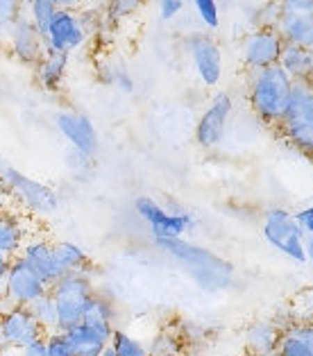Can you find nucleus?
I'll list each match as a JSON object with an SVG mask.
<instances>
[{
	"instance_id": "obj_1",
	"label": "nucleus",
	"mask_w": 313,
	"mask_h": 356,
	"mask_svg": "<svg viewBox=\"0 0 313 356\" xmlns=\"http://www.w3.org/2000/svg\"><path fill=\"white\" fill-rule=\"evenodd\" d=\"M154 245L166 257H170L175 264L184 268L191 275V280L202 291H209V293L225 291V289H230L234 282L232 266L202 245H195V243H191L186 238L154 241Z\"/></svg>"
},
{
	"instance_id": "obj_2",
	"label": "nucleus",
	"mask_w": 313,
	"mask_h": 356,
	"mask_svg": "<svg viewBox=\"0 0 313 356\" xmlns=\"http://www.w3.org/2000/svg\"><path fill=\"white\" fill-rule=\"evenodd\" d=\"M0 197H7L19 211L48 218L62 209V197L46 181L25 175L23 170L0 159Z\"/></svg>"
},
{
	"instance_id": "obj_3",
	"label": "nucleus",
	"mask_w": 313,
	"mask_h": 356,
	"mask_svg": "<svg viewBox=\"0 0 313 356\" xmlns=\"http://www.w3.org/2000/svg\"><path fill=\"white\" fill-rule=\"evenodd\" d=\"M291 91H293V80L277 64L261 68V71H250L248 77L250 109L268 127H277L282 123L284 111L291 100Z\"/></svg>"
},
{
	"instance_id": "obj_4",
	"label": "nucleus",
	"mask_w": 313,
	"mask_h": 356,
	"mask_svg": "<svg viewBox=\"0 0 313 356\" xmlns=\"http://www.w3.org/2000/svg\"><path fill=\"white\" fill-rule=\"evenodd\" d=\"M277 132L295 152L313 159V80L293 82L289 107Z\"/></svg>"
},
{
	"instance_id": "obj_5",
	"label": "nucleus",
	"mask_w": 313,
	"mask_h": 356,
	"mask_svg": "<svg viewBox=\"0 0 313 356\" xmlns=\"http://www.w3.org/2000/svg\"><path fill=\"white\" fill-rule=\"evenodd\" d=\"M50 298L57 311V332H68L82 323V314L89 298L95 293V286L86 270L66 273L55 284H50Z\"/></svg>"
},
{
	"instance_id": "obj_6",
	"label": "nucleus",
	"mask_w": 313,
	"mask_h": 356,
	"mask_svg": "<svg viewBox=\"0 0 313 356\" xmlns=\"http://www.w3.org/2000/svg\"><path fill=\"white\" fill-rule=\"evenodd\" d=\"M261 234L264 241L275 252H280L293 264H304V241L307 234L302 232L295 213L284 207H271L261 218Z\"/></svg>"
},
{
	"instance_id": "obj_7",
	"label": "nucleus",
	"mask_w": 313,
	"mask_h": 356,
	"mask_svg": "<svg viewBox=\"0 0 313 356\" xmlns=\"http://www.w3.org/2000/svg\"><path fill=\"white\" fill-rule=\"evenodd\" d=\"M134 211L150 229L154 241L186 238L195 229V218L184 209H166L150 195L134 200Z\"/></svg>"
},
{
	"instance_id": "obj_8",
	"label": "nucleus",
	"mask_w": 313,
	"mask_h": 356,
	"mask_svg": "<svg viewBox=\"0 0 313 356\" xmlns=\"http://www.w3.org/2000/svg\"><path fill=\"white\" fill-rule=\"evenodd\" d=\"M184 53L191 66L198 75V80L207 89L218 86L225 73L223 48L209 32H191L184 37Z\"/></svg>"
},
{
	"instance_id": "obj_9",
	"label": "nucleus",
	"mask_w": 313,
	"mask_h": 356,
	"mask_svg": "<svg viewBox=\"0 0 313 356\" xmlns=\"http://www.w3.org/2000/svg\"><path fill=\"white\" fill-rule=\"evenodd\" d=\"M50 286L23 261L21 257H14L10 261L5 284L0 289V309L5 307H30V304L48 293Z\"/></svg>"
},
{
	"instance_id": "obj_10",
	"label": "nucleus",
	"mask_w": 313,
	"mask_h": 356,
	"mask_svg": "<svg viewBox=\"0 0 313 356\" xmlns=\"http://www.w3.org/2000/svg\"><path fill=\"white\" fill-rule=\"evenodd\" d=\"M234 114V100L227 91H218L209 100V105L200 114L195 123V143L202 150H214L218 147L225 136H227L230 120Z\"/></svg>"
},
{
	"instance_id": "obj_11",
	"label": "nucleus",
	"mask_w": 313,
	"mask_h": 356,
	"mask_svg": "<svg viewBox=\"0 0 313 356\" xmlns=\"http://www.w3.org/2000/svg\"><path fill=\"white\" fill-rule=\"evenodd\" d=\"M91 41L89 32H86L84 23L77 12H66L59 10L52 21L48 23L46 32H43V43H46V50L52 53H62L71 57L73 53H80V50Z\"/></svg>"
},
{
	"instance_id": "obj_12",
	"label": "nucleus",
	"mask_w": 313,
	"mask_h": 356,
	"mask_svg": "<svg viewBox=\"0 0 313 356\" xmlns=\"http://www.w3.org/2000/svg\"><path fill=\"white\" fill-rule=\"evenodd\" d=\"M282 48L284 41L273 25H257L241 41V62L248 71H261L280 62Z\"/></svg>"
},
{
	"instance_id": "obj_13",
	"label": "nucleus",
	"mask_w": 313,
	"mask_h": 356,
	"mask_svg": "<svg viewBox=\"0 0 313 356\" xmlns=\"http://www.w3.org/2000/svg\"><path fill=\"white\" fill-rule=\"evenodd\" d=\"M52 123H55V129L62 134L68 147L95 159L100 147V136L89 116L75 109H59L55 118H52Z\"/></svg>"
},
{
	"instance_id": "obj_14",
	"label": "nucleus",
	"mask_w": 313,
	"mask_h": 356,
	"mask_svg": "<svg viewBox=\"0 0 313 356\" xmlns=\"http://www.w3.org/2000/svg\"><path fill=\"white\" fill-rule=\"evenodd\" d=\"M5 50L10 53L16 62L23 66L34 68L41 57L46 55V43H43V34L34 28V25L21 14L16 23L5 32Z\"/></svg>"
},
{
	"instance_id": "obj_15",
	"label": "nucleus",
	"mask_w": 313,
	"mask_h": 356,
	"mask_svg": "<svg viewBox=\"0 0 313 356\" xmlns=\"http://www.w3.org/2000/svg\"><path fill=\"white\" fill-rule=\"evenodd\" d=\"M0 332L7 350H21V347L39 341L46 334L34 320L28 307H5L0 309Z\"/></svg>"
},
{
	"instance_id": "obj_16",
	"label": "nucleus",
	"mask_w": 313,
	"mask_h": 356,
	"mask_svg": "<svg viewBox=\"0 0 313 356\" xmlns=\"http://www.w3.org/2000/svg\"><path fill=\"white\" fill-rule=\"evenodd\" d=\"M28 236L30 232L23 211L16 209L14 204L0 202V254H5L7 259L19 257Z\"/></svg>"
},
{
	"instance_id": "obj_17",
	"label": "nucleus",
	"mask_w": 313,
	"mask_h": 356,
	"mask_svg": "<svg viewBox=\"0 0 313 356\" xmlns=\"http://www.w3.org/2000/svg\"><path fill=\"white\" fill-rule=\"evenodd\" d=\"M19 257L48 286L55 284L59 277H62V273H59V268H57V261H55V252H52V241H48V238L28 236V241L23 243Z\"/></svg>"
},
{
	"instance_id": "obj_18",
	"label": "nucleus",
	"mask_w": 313,
	"mask_h": 356,
	"mask_svg": "<svg viewBox=\"0 0 313 356\" xmlns=\"http://www.w3.org/2000/svg\"><path fill=\"white\" fill-rule=\"evenodd\" d=\"M284 327L275 320H255L243 332V345H246V354L250 356H266L277 352Z\"/></svg>"
},
{
	"instance_id": "obj_19",
	"label": "nucleus",
	"mask_w": 313,
	"mask_h": 356,
	"mask_svg": "<svg viewBox=\"0 0 313 356\" xmlns=\"http://www.w3.org/2000/svg\"><path fill=\"white\" fill-rule=\"evenodd\" d=\"M68 66H71V57H68V55L46 50V55L41 57V62L34 66V77H37V84L48 93L59 91L64 86V82H66Z\"/></svg>"
},
{
	"instance_id": "obj_20",
	"label": "nucleus",
	"mask_w": 313,
	"mask_h": 356,
	"mask_svg": "<svg viewBox=\"0 0 313 356\" xmlns=\"http://www.w3.org/2000/svg\"><path fill=\"white\" fill-rule=\"evenodd\" d=\"M275 30L284 43L313 48V14H277Z\"/></svg>"
},
{
	"instance_id": "obj_21",
	"label": "nucleus",
	"mask_w": 313,
	"mask_h": 356,
	"mask_svg": "<svg viewBox=\"0 0 313 356\" xmlns=\"http://www.w3.org/2000/svg\"><path fill=\"white\" fill-rule=\"evenodd\" d=\"M66 336L68 345L75 356H98L104 347L109 345L111 341V334L109 332H102V329H95L91 325H75L71 327L68 332H62Z\"/></svg>"
},
{
	"instance_id": "obj_22",
	"label": "nucleus",
	"mask_w": 313,
	"mask_h": 356,
	"mask_svg": "<svg viewBox=\"0 0 313 356\" xmlns=\"http://www.w3.org/2000/svg\"><path fill=\"white\" fill-rule=\"evenodd\" d=\"M82 323L91 325L95 329H102V332L114 334V329H116V307H114V302H111L109 298H104L102 293L95 291L89 298V302H86V307H84Z\"/></svg>"
},
{
	"instance_id": "obj_23",
	"label": "nucleus",
	"mask_w": 313,
	"mask_h": 356,
	"mask_svg": "<svg viewBox=\"0 0 313 356\" xmlns=\"http://www.w3.org/2000/svg\"><path fill=\"white\" fill-rule=\"evenodd\" d=\"M277 66H280L293 82H309L311 80V50L302 46H293V43H284Z\"/></svg>"
},
{
	"instance_id": "obj_24",
	"label": "nucleus",
	"mask_w": 313,
	"mask_h": 356,
	"mask_svg": "<svg viewBox=\"0 0 313 356\" xmlns=\"http://www.w3.org/2000/svg\"><path fill=\"white\" fill-rule=\"evenodd\" d=\"M52 252H55V261L62 277L66 273H77L89 268V254L73 241H52Z\"/></svg>"
},
{
	"instance_id": "obj_25",
	"label": "nucleus",
	"mask_w": 313,
	"mask_h": 356,
	"mask_svg": "<svg viewBox=\"0 0 313 356\" xmlns=\"http://www.w3.org/2000/svg\"><path fill=\"white\" fill-rule=\"evenodd\" d=\"M107 28H118L136 19L145 7V0H100Z\"/></svg>"
},
{
	"instance_id": "obj_26",
	"label": "nucleus",
	"mask_w": 313,
	"mask_h": 356,
	"mask_svg": "<svg viewBox=\"0 0 313 356\" xmlns=\"http://www.w3.org/2000/svg\"><path fill=\"white\" fill-rule=\"evenodd\" d=\"M59 12L57 0H23V16L28 19L41 34L46 32L52 16Z\"/></svg>"
},
{
	"instance_id": "obj_27",
	"label": "nucleus",
	"mask_w": 313,
	"mask_h": 356,
	"mask_svg": "<svg viewBox=\"0 0 313 356\" xmlns=\"http://www.w3.org/2000/svg\"><path fill=\"white\" fill-rule=\"evenodd\" d=\"M100 80L104 84L114 86V89L120 91V93H134V89H136V82H134L132 73H129L127 68L123 64H118V62L104 64L100 68Z\"/></svg>"
},
{
	"instance_id": "obj_28",
	"label": "nucleus",
	"mask_w": 313,
	"mask_h": 356,
	"mask_svg": "<svg viewBox=\"0 0 313 356\" xmlns=\"http://www.w3.org/2000/svg\"><path fill=\"white\" fill-rule=\"evenodd\" d=\"M28 309L34 316V320L39 323V327L43 329V334L57 332V311H55V302H52L50 293H43L41 298L34 300Z\"/></svg>"
},
{
	"instance_id": "obj_29",
	"label": "nucleus",
	"mask_w": 313,
	"mask_h": 356,
	"mask_svg": "<svg viewBox=\"0 0 313 356\" xmlns=\"http://www.w3.org/2000/svg\"><path fill=\"white\" fill-rule=\"evenodd\" d=\"M109 345L114 347L116 356H150L147 352V345L138 341L136 336H132L125 329H114V334H111V341Z\"/></svg>"
},
{
	"instance_id": "obj_30",
	"label": "nucleus",
	"mask_w": 313,
	"mask_h": 356,
	"mask_svg": "<svg viewBox=\"0 0 313 356\" xmlns=\"http://www.w3.org/2000/svg\"><path fill=\"white\" fill-rule=\"evenodd\" d=\"M150 356H182V341L172 332H159L147 345Z\"/></svg>"
},
{
	"instance_id": "obj_31",
	"label": "nucleus",
	"mask_w": 313,
	"mask_h": 356,
	"mask_svg": "<svg viewBox=\"0 0 313 356\" xmlns=\"http://www.w3.org/2000/svg\"><path fill=\"white\" fill-rule=\"evenodd\" d=\"M64 163H66L68 172H71V177L77 181H86L93 172V157H86V154L73 150V147H68Z\"/></svg>"
},
{
	"instance_id": "obj_32",
	"label": "nucleus",
	"mask_w": 313,
	"mask_h": 356,
	"mask_svg": "<svg viewBox=\"0 0 313 356\" xmlns=\"http://www.w3.org/2000/svg\"><path fill=\"white\" fill-rule=\"evenodd\" d=\"M193 12L198 14L200 23L204 25L207 30H216L220 25V7L218 0H188Z\"/></svg>"
},
{
	"instance_id": "obj_33",
	"label": "nucleus",
	"mask_w": 313,
	"mask_h": 356,
	"mask_svg": "<svg viewBox=\"0 0 313 356\" xmlns=\"http://www.w3.org/2000/svg\"><path fill=\"white\" fill-rule=\"evenodd\" d=\"M277 354L280 356H313V352L293 334V329L289 325H286L282 332L280 345H277Z\"/></svg>"
},
{
	"instance_id": "obj_34",
	"label": "nucleus",
	"mask_w": 313,
	"mask_h": 356,
	"mask_svg": "<svg viewBox=\"0 0 313 356\" xmlns=\"http://www.w3.org/2000/svg\"><path fill=\"white\" fill-rule=\"evenodd\" d=\"M46 350H48V356H75L62 332L46 334Z\"/></svg>"
},
{
	"instance_id": "obj_35",
	"label": "nucleus",
	"mask_w": 313,
	"mask_h": 356,
	"mask_svg": "<svg viewBox=\"0 0 313 356\" xmlns=\"http://www.w3.org/2000/svg\"><path fill=\"white\" fill-rule=\"evenodd\" d=\"M184 5L186 0H156V12H159V19L163 23H170L184 12Z\"/></svg>"
},
{
	"instance_id": "obj_36",
	"label": "nucleus",
	"mask_w": 313,
	"mask_h": 356,
	"mask_svg": "<svg viewBox=\"0 0 313 356\" xmlns=\"http://www.w3.org/2000/svg\"><path fill=\"white\" fill-rule=\"evenodd\" d=\"M280 14H313V0H277Z\"/></svg>"
},
{
	"instance_id": "obj_37",
	"label": "nucleus",
	"mask_w": 313,
	"mask_h": 356,
	"mask_svg": "<svg viewBox=\"0 0 313 356\" xmlns=\"http://www.w3.org/2000/svg\"><path fill=\"white\" fill-rule=\"evenodd\" d=\"M293 329V334L313 352V320H298V323L289 325Z\"/></svg>"
},
{
	"instance_id": "obj_38",
	"label": "nucleus",
	"mask_w": 313,
	"mask_h": 356,
	"mask_svg": "<svg viewBox=\"0 0 313 356\" xmlns=\"http://www.w3.org/2000/svg\"><path fill=\"white\" fill-rule=\"evenodd\" d=\"M295 220L300 222V227L307 236H313V202L302 207L300 211H295Z\"/></svg>"
},
{
	"instance_id": "obj_39",
	"label": "nucleus",
	"mask_w": 313,
	"mask_h": 356,
	"mask_svg": "<svg viewBox=\"0 0 313 356\" xmlns=\"http://www.w3.org/2000/svg\"><path fill=\"white\" fill-rule=\"evenodd\" d=\"M12 356H48V350H46V336L39 338V341L30 343V345L21 347V350H14Z\"/></svg>"
},
{
	"instance_id": "obj_40",
	"label": "nucleus",
	"mask_w": 313,
	"mask_h": 356,
	"mask_svg": "<svg viewBox=\"0 0 313 356\" xmlns=\"http://www.w3.org/2000/svg\"><path fill=\"white\" fill-rule=\"evenodd\" d=\"M86 3H89V0H57V7L66 12H80Z\"/></svg>"
},
{
	"instance_id": "obj_41",
	"label": "nucleus",
	"mask_w": 313,
	"mask_h": 356,
	"mask_svg": "<svg viewBox=\"0 0 313 356\" xmlns=\"http://www.w3.org/2000/svg\"><path fill=\"white\" fill-rule=\"evenodd\" d=\"M304 264L313 268V236H307V241H304Z\"/></svg>"
},
{
	"instance_id": "obj_42",
	"label": "nucleus",
	"mask_w": 313,
	"mask_h": 356,
	"mask_svg": "<svg viewBox=\"0 0 313 356\" xmlns=\"http://www.w3.org/2000/svg\"><path fill=\"white\" fill-rule=\"evenodd\" d=\"M10 261H12V259H7L5 254H0V289H3V284H5L7 270H10Z\"/></svg>"
},
{
	"instance_id": "obj_43",
	"label": "nucleus",
	"mask_w": 313,
	"mask_h": 356,
	"mask_svg": "<svg viewBox=\"0 0 313 356\" xmlns=\"http://www.w3.org/2000/svg\"><path fill=\"white\" fill-rule=\"evenodd\" d=\"M98 356H116V352H114V347H111V345H107V347H104V350L98 354Z\"/></svg>"
},
{
	"instance_id": "obj_44",
	"label": "nucleus",
	"mask_w": 313,
	"mask_h": 356,
	"mask_svg": "<svg viewBox=\"0 0 313 356\" xmlns=\"http://www.w3.org/2000/svg\"><path fill=\"white\" fill-rule=\"evenodd\" d=\"M7 350V347H5V341H3V332H0V354H3Z\"/></svg>"
},
{
	"instance_id": "obj_45",
	"label": "nucleus",
	"mask_w": 313,
	"mask_h": 356,
	"mask_svg": "<svg viewBox=\"0 0 313 356\" xmlns=\"http://www.w3.org/2000/svg\"><path fill=\"white\" fill-rule=\"evenodd\" d=\"M3 53H5V39L0 37V55H3Z\"/></svg>"
},
{
	"instance_id": "obj_46",
	"label": "nucleus",
	"mask_w": 313,
	"mask_h": 356,
	"mask_svg": "<svg viewBox=\"0 0 313 356\" xmlns=\"http://www.w3.org/2000/svg\"><path fill=\"white\" fill-rule=\"evenodd\" d=\"M311 80H313V48H311Z\"/></svg>"
},
{
	"instance_id": "obj_47",
	"label": "nucleus",
	"mask_w": 313,
	"mask_h": 356,
	"mask_svg": "<svg viewBox=\"0 0 313 356\" xmlns=\"http://www.w3.org/2000/svg\"><path fill=\"white\" fill-rule=\"evenodd\" d=\"M0 356H12V350H5V352L0 354Z\"/></svg>"
},
{
	"instance_id": "obj_48",
	"label": "nucleus",
	"mask_w": 313,
	"mask_h": 356,
	"mask_svg": "<svg viewBox=\"0 0 313 356\" xmlns=\"http://www.w3.org/2000/svg\"><path fill=\"white\" fill-rule=\"evenodd\" d=\"M266 356H280V354H277V352H273V354H266Z\"/></svg>"
},
{
	"instance_id": "obj_49",
	"label": "nucleus",
	"mask_w": 313,
	"mask_h": 356,
	"mask_svg": "<svg viewBox=\"0 0 313 356\" xmlns=\"http://www.w3.org/2000/svg\"><path fill=\"white\" fill-rule=\"evenodd\" d=\"M243 356H250V354H243Z\"/></svg>"
},
{
	"instance_id": "obj_50",
	"label": "nucleus",
	"mask_w": 313,
	"mask_h": 356,
	"mask_svg": "<svg viewBox=\"0 0 313 356\" xmlns=\"http://www.w3.org/2000/svg\"><path fill=\"white\" fill-rule=\"evenodd\" d=\"M98 3H100V0H98Z\"/></svg>"
}]
</instances>
